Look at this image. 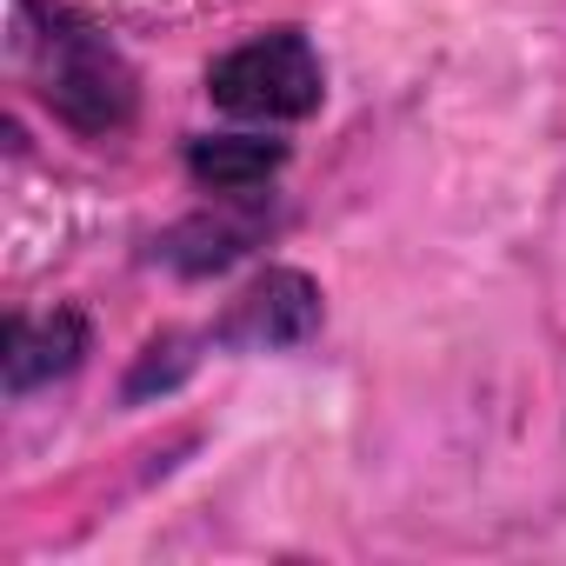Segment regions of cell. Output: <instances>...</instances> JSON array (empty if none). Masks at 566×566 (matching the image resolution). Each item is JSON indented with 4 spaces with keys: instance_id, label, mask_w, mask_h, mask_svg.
Returning a JSON list of instances; mask_svg holds the SVG:
<instances>
[{
    "instance_id": "6da1fadb",
    "label": "cell",
    "mask_w": 566,
    "mask_h": 566,
    "mask_svg": "<svg viewBox=\"0 0 566 566\" xmlns=\"http://www.w3.org/2000/svg\"><path fill=\"white\" fill-rule=\"evenodd\" d=\"M21 67L34 81V94L87 140H107L134 120V74L127 61L81 21L67 14H41L21 0Z\"/></svg>"
},
{
    "instance_id": "7a4b0ae2",
    "label": "cell",
    "mask_w": 566,
    "mask_h": 566,
    "mask_svg": "<svg viewBox=\"0 0 566 566\" xmlns=\"http://www.w3.org/2000/svg\"><path fill=\"white\" fill-rule=\"evenodd\" d=\"M321 87H327L321 81V54L294 28L260 34V41L220 54L213 74H207L213 107H227L233 120H307L321 107Z\"/></svg>"
},
{
    "instance_id": "3957f363",
    "label": "cell",
    "mask_w": 566,
    "mask_h": 566,
    "mask_svg": "<svg viewBox=\"0 0 566 566\" xmlns=\"http://www.w3.org/2000/svg\"><path fill=\"white\" fill-rule=\"evenodd\" d=\"M321 321V294L314 280L294 273V266H266L253 287L227 307L220 321V347H240V354H280V347H301Z\"/></svg>"
},
{
    "instance_id": "277c9868",
    "label": "cell",
    "mask_w": 566,
    "mask_h": 566,
    "mask_svg": "<svg viewBox=\"0 0 566 566\" xmlns=\"http://www.w3.org/2000/svg\"><path fill=\"white\" fill-rule=\"evenodd\" d=\"M81 354H87L81 314L61 307V314H41V321H14V327H8V387L28 394V387H41V380H54V374H74Z\"/></svg>"
},
{
    "instance_id": "5b68a950",
    "label": "cell",
    "mask_w": 566,
    "mask_h": 566,
    "mask_svg": "<svg viewBox=\"0 0 566 566\" xmlns=\"http://www.w3.org/2000/svg\"><path fill=\"white\" fill-rule=\"evenodd\" d=\"M280 160H287V147H280V140H193V154H187L193 180L213 187V193H227V200L260 193L280 174Z\"/></svg>"
},
{
    "instance_id": "8992f818",
    "label": "cell",
    "mask_w": 566,
    "mask_h": 566,
    "mask_svg": "<svg viewBox=\"0 0 566 566\" xmlns=\"http://www.w3.org/2000/svg\"><path fill=\"white\" fill-rule=\"evenodd\" d=\"M240 247H247V227H227V220H220V227H213V220H187L180 233H167L160 253H167L180 273H213V266H227Z\"/></svg>"
}]
</instances>
